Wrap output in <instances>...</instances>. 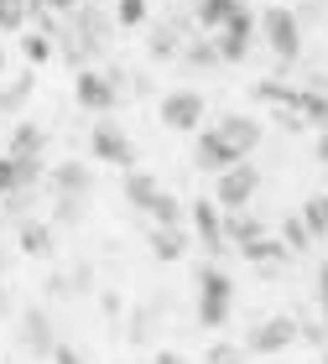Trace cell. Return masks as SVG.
Wrapping results in <instances>:
<instances>
[{"instance_id":"cell-3","label":"cell","mask_w":328,"mask_h":364,"mask_svg":"<svg viewBox=\"0 0 328 364\" xmlns=\"http://www.w3.org/2000/svg\"><path fill=\"white\" fill-rule=\"evenodd\" d=\"M16 349H21L26 359H53L58 349V333H53V318H47L42 307H26L21 318H16Z\"/></svg>"},{"instance_id":"cell-30","label":"cell","mask_w":328,"mask_h":364,"mask_svg":"<svg viewBox=\"0 0 328 364\" xmlns=\"http://www.w3.org/2000/svg\"><path fill=\"white\" fill-rule=\"evenodd\" d=\"M78 219H84L78 198H53V224H78Z\"/></svg>"},{"instance_id":"cell-2","label":"cell","mask_w":328,"mask_h":364,"mask_svg":"<svg viewBox=\"0 0 328 364\" xmlns=\"http://www.w3.org/2000/svg\"><path fill=\"white\" fill-rule=\"evenodd\" d=\"M297 338H302V323L292 318V312H271V318H260L250 333H245V354L271 359V354H287Z\"/></svg>"},{"instance_id":"cell-31","label":"cell","mask_w":328,"mask_h":364,"mask_svg":"<svg viewBox=\"0 0 328 364\" xmlns=\"http://www.w3.org/2000/svg\"><path fill=\"white\" fill-rule=\"evenodd\" d=\"M115 16H120V26H141L146 21V0H120Z\"/></svg>"},{"instance_id":"cell-39","label":"cell","mask_w":328,"mask_h":364,"mask_svg":"<svg viewBox=\"0 0 328 364\" xmlns=\"http://www.w3.org/2000/svg\"><path fill=\"white\" fill-rule=\"evenodd\" d=\"M318 161H328V130H318Z\"/></svg>"},{"instance_id":"cell-33","label":"cell","mask_w":328,"mask_h":364,"mask_svg":"<svg viewBox=\"0 0 328 364\" xmlns=\"http://www.w3.org/2000/svg\"><path fill=\"white\" fill-rule=\"evenodd\" d=\"M53 364H89V354L78 349V343H63V338H58V349H53Z\"/></svg>"},{"instance_id":"cell-41","label":"cell","mask_w":328,"mask_h":364,"mask_svg":"<svg viewBox=\"0 0 328 364\" xmlns=\"http://www.w3.org/2000/svg\"><path fill=\"white\" fill-rule=\"evenodd\" d=\"M323 94H328V78H323Z\"/></svg>"},{"instance_id":"cell-13","label":"cell","mask_w":328,"mask_h":364,"mask_svg":"<svg viewBox=\"0 0 328 364\" xmlns=\"http://www.w3.org/2000/svg\"><path fill=\"white\" fill-rule=\"evenodd\" d=\"M219 136L235 146V151L250 156L255 146H260V136H266V125H260L255 114H224V120H219Z\"/></svg>"},{"instance_id":"cell-11","label":"cell","mask_w":328,"mask_h":364,"mask_svg":"<svg viewBox=\"0 0 328 364\" xmlns=\"http://www.w3.org/2000/svg\"><path fill=\"white\" fill-rule=\"evenodd\" d=\"M188 219H193V235H199L214 255H224V245H229L224 240V208L214 203V198H199V203L188 208Z\"/></svg>"},{"instance_id":"cell-5","label":"cell","mask_w":328,"mask_h":364,"mask_svg":"<svg viewBox=\"0 0 328 364\" xmlns=\"http://www.w3.org/2000/svg\"><path fill=\"white\" fill-rule=\"evenodd\" d=\"M260 31H266L271 53L282 58V63H297V53H302V26H297V16H292L287 6H271L266 16H260Z\"/></svg>"},{"instance_id":"cell-23","label":"cell","mask_w":328,"mask_h":364,"mask_svg":"<svg viewBox=\"0 0 328 364\" xmlns=\"http://www.w3.org/2000/svg\"><path fill=\"white\" fill-rule=\"evenodd\" d=\"M183 63H188V68H219V42L214 37H199V42H188L183 47Z\"/></svg>"},{"instance_id":"cell-37","label":"cell","mask_w":328,"mask_h":364,"mask_svg":"<svg viewBox=\"0 0 328 364\" xmlns=\"http://www.w3.org/2000/svg\"><path fill=\"white\" fill-rule=\"evenodd\" d=\"M11 312H16V302H11V287H6V281H0V323H6Z\"/></svg>"},{"instance_id":"cell-7","label":"cell","mask_w":328,"mask_h":364,"mask_svg":"<svg viewBox=\"0 0 328 364\" xmlns=\"http://www.w3.org/2000/svg\"><path fill=\"white\" fill-rule=\"evenodd\" d=\"M73 94H78V105L84 109H115V99H120V73H110V68H78L73 78Z\"/></svg>"},{"instance_id":"cell-25","label":"cell","mask_w":328,"mask_h":364,"mask_svg":"<svg viewBox=\"0 0 328 364\" xmlns=\"http://www.w3.org/2000/svg\"><path fill=\"white\" fill-rule=\"evenodd\" d=\"M282 245L292 255H302L307 245H313V235H307V224H302V213H292V219H282Z\"/></svg>"},{"instance_id":"cell-29","label":"cell","mask_w":328,"mask_h":364,"mask_svg":"<svg viewBox=\"0 0 328 364\" xmlns=\"http://www.w3.org/2000/svg\"><path fill=\"white\" fill-rule=\"evenodd\" d=\"M203 364H250V359H245V343H214L203 354Z\"/></svg>"},{"instance_id":"cell-16","label":"cell","mask_w":328,"mask_h":364,"mask_svg":"<svg viewBox=\"0 0 328 364\" xmlns=\"http://www.w3.org/2000/svg\"><path fill=\"white\" fill-rule=\"evenodd\" d=\"M53 224H42V219H26V224H16V250L31 255V260H47L53 255Z\"/></svg>"},{"instance_id":"cell-32","label":"cell","mask_w":328,"mask_h":364,"mask_svg":"<svg viewBox=\"0 0 328 364\" xmlns=\"http://www.w3.org/2000/svg\"><path fill=\"white\" fill-rule=\"evenodd\" d=\"M146 47H152V58H172L177 53V31H152V42H146Z\"/></svg>"},{"instance_id":"cell-14","label":"cell","mask_w":328,"mask_h":364,"mask_svg":"<svg viewBox=\"0 0 328 364\" xmlns=\"http://www.w3.org/2000/svg\"><path fill=\"white\" fill-rule=\"evenodd\" d=\"M120 198H125V203L136 208V213H152V208H157V198H162V182H157L152 172H136V167H130L125 182H120Z\"/></svg>"},{"instance_id":"cell-9","label":"cell","mask_w":328,"mask_h":364,"mask_svg":"<svg viewBox=\"0 0 328 364\" xmlns=\"http://www.w3.org/2000/svg\"><path fill=\"white\" fill-rule=\"evenodd\" d=\"M89 151H94V161H105V167H130V156H136L130 151V136L115 120H100L89 130Z\"/></svg>"},{"instance_id":"cell-12","label":"cell","mask_w":328,"mask_h":364,"mask_svg":"<svg viewBox=\"0 0 328 364\" xmlns=\"http://www.w3.org/2000/svg\"><path fill=\"white\" fill-rule=\"evenodd\" d=\"M240 255L250 260V266H255L260 276H276V266H287V260H292V250L282 245V235H260V240H250V245H245Z\"/></svg>"},{"instance_id":"cell-20","label":"cell","mask_w":328,"mask_h":364,"mask_svg":"<svg viewBox=\"0 0 328 364\" xmlns=\"http://www.w3.org/2000/svg\"><path fill=\"white\" fill-rule=\"evenodd\" d=\"M266 235V224L255 219V213H224V240L235 245V250H245L250 240H260Z\"/></svg>"},{"instance_id":"cell-34","label":"cell","mask_w":328,"mask_h":364,"mask_svg":"<svg viewBox=\"0 0 328 364\" xmlns=\"http://www.w3.org/2000/svg\"><path fill=\"white\" fill-rule=\"evenodd\" d=\"M313 291H318V318L328 323V266H318V287Z\"/></svg>"},{"instance_id":"cell-21","label":"cell","mask_w":328,"mask_h":364,"mask_svg":"<svg viewBox=\"0 0 328 364\" xmlns=\"http://www.w3.org/2000/svg\"><path fill=\"white\" fill-rule=\"evenodd\" d=\"M240 0H199V26L203 31H224L229 26V16H235Z\"/></svg>"},{"instance_id":"cell-26","label":"cell","mask_w":328,"mask_h":364,"mask_svg":"<svg viewBox=\"0 0 328 364\" xmlns=\"http://www.w3.org/2000/svg\"><path fill=\"white\" fill-rule=\"evenodd\" d=\"M31 0H0V31H26Z\"/></svg>"},{"instance_id":"cell-19","label":"cell","mask_w":328,"mask_h":364,"mask_svg":"<svg viewBox=\"0 0 328 364\" xmlns=\"http://www.w3.org/2000/svg\"><path fill=\"white\" fill-rule=\"evenodd\" d=\"M31 84H37V73H31V68H6V78H0V109H21Z\"/></svg>"},{"instance_id":"cell-28","label":"cell","mask_w":328,"mask_h":364,"mask_svg":"<svg viewBox=\"0 0 328 364\" xmlns=\"http://www.w3.org/2000/svg\"><path fill=\"white\" fill-rule=\"evenodd\" d=\"M245 47H250V37H245V31H219V58H224V63H240Z\"/></svg>"},{"instance_id":"cell-27","label":"cell","mask_w":328,"mask_h":364,"mask_svg":"<svg viewBox=\"0 0 328 364\" xmlns=\"http://www.w3.org/2000/svg\"><path fill=\"white\" fill-rule=\"evenodd\" d=\"M21 53H26V63H37V68H42V63L53 58V37H47V31H26V37H21Z\"/></svg>"},{"instance_id":"cell-36","label":"cell","mask_w":328,"mask_h":364,"mask_svg":"<svg viewBox=\"0 0 328 364\" xmlns=\"http://www.w3.org/2000/svg\"><path fill=\"white\" fill-rule=\"evenodd\" d=\"M152 364H193V359H188L183 349H157V354H152Z\"/></svg>"},{"instance_id":"cell-1","label":"cell","mask_w":328,"mask_h":364,"mask_svg":"<svg viewBox=\"0 0 328 364\" xmlns=\"http://www.w3.org/2000/svg\"><path fill=\"white\" fill-rule=\"evenodd\" d=\"M235 312V281L224 266H199V323L203 328H224Z\"/></svg>"},{"instance_id":"cell-35","label":"cell","mask_w":328,"mask_h":364,"mask_svg":"<svg viewBox=\"0 0 328 364\" xmlns=\"http://www.w3.org/2000/svg\"><path fill=\"white\" fill-rule=\"evenodd\" d=\"M146 333H152V312H146V307H136V323H130V338H146Z\"/></svg>"},{"instance_id":"cell-8","label":"cell","mask_w":328,"mask_h":364,"mask_svg":"<svg viewBox=\"0 0 328 364\" xmlns=\"http://www.w3.org/2000/svg\"><path fill=\"white\" fill-rule=\"evenodd\" d=\"M162 125L167 130H203V94L199 89H172L162 94Z\"/></svg>"},{"instance_id":"cell-24","label":"cell","mask_w":328,"mask_h":364,"mask_svg":"<svg viewBox=\"0 0 328 364\" xmlns=\"http://www.w3.org/2000/svg\"><path fill=\"white\" fill-rule=\"evenodd\" d=\"M152 224H157V229H183V203H177L172 193H162L157 208H152Z\"/></svg>"},{"instance_id":"cell-15","label":"cell","mask_w":328,"mask_h":364,"mask_svg":"<svg viewBox=\"0 0 328 364\" xmlns=\"http://www.w3.org/2000/svg\"><path fill=\"white\" fill-rule=\"evenodd\" d=\"M42 151H47V130H42V125L21 120V125L11 130V141H6V156H16V161H42Z\"/></svg>"},{"instance_id":"cell-6","label":"cell","mask_w":328,"mask_h":364,"mask_svg":"<svg viewBox=\"0 0 328 364\" xmlns=\"http://www.w3.org/2000/svg\"><path fill=\"white\" fill-rule=\"evenodd\" d=\"M255 188H260V172L250 167V161H240V167H229L224 177H214V203L224 213H245V203L255 198Z\"/></svg>"},{"instance_id":"cell-17","label":"cell","mask_w":328,"mask_h":364,"mask_svg":"<svg viewBox=\"0 0 328 364\" xmlns=\"http://www.w3.org/2000/svg\"><path fill=\"white\" fill-rule=\"evenodd\" d=\"M188 245H193L188 229H152V235H146V250H152V255L162 260V266L183 260V255H188Z\"/></svg>"},{"instance_id":"cell-4","label":"cell","mask_w":328,"mask_h":364,"mask_svg":"<svg viewBox=\"0 0 328 364\" xmlns=\"http://www.w3.org/2000/svg\"><path fill=\"white\" fill-rule=\"evenodd\" d=\"M245 161V151H235L224 136H219V125H208V130H199V141H193V167L199 172H208V177H224L229 167H240Z\"/></svg>"},{"instance_id":"cell-18","label":"cell","mask_w":328,"mask_h":364,"mask_svg":"<svg viewBox=\"0 0 328 364\" xmlns=\"http://www.w3.org/2000/svg\"><path fill=\"white\" fill-rule=\"evenodd\" d=\"M292 109H297L302 125L328 130V94L323 89H292Z\"/></svg>"},{"instance_id":"cell-22","label":"cell","mask_w":328,"mask_h":364,"mask_svg":"<svg viewBox=\"0 0 328 364\" xmlns=\"http://www.w3.org/2000/svg\"><path fill=\"white\" fill-rule=\"evenodd\" d=\"M302 224H307V235H313V240H328V193H313L302 203Z\"/></svg>"},{"instance_id":"cell-38","label":"cell","mask_w":328,"mask_h":364,"mask_svg":"<svg viewBox=\"0 0 328 364\" xmlns=\"http://www.w3.org/2000/svg\"><path fill=\"white\" fill-rule=\"evenodd\" d=\"M42 6H47V11H78L84 0H42Z\"/></svg>"},{"instance_id":"cell-42","label":"cell","mask_w":328,"mask_h":364,"mask_svg":"<svg viewBox=\"0 0 328 364\" xmlns=\"http://www.w3.org/2000/svg\"><path fill=\"white\" fill-rule=\"evenodd\" d=\"M323 364H328V349H323Z\"/></svg>"},{"instance_id":"cell-40","label":"cell","mask_w":328,"mask_h":364,"mask_svg":"<svg viewBox=\"0 0 328 364\" xmlns=\"http://www.w3.org/2000/svg\"><path fill=\"white\" fill-rule=\"evenodd\" d=\"M6 68H11V58H6V47H0V78H6Z\"/></svg>"},{"instance_id":"cell-10","label":"cell","mask_w":328,"mask_h":364,"mask_svg":"<svg viewBox=\"0 0 328 364\" xmlns=\"http://www.w3.org/2000/svg\"><path fill=\"white\" fill-rule=\"evenodd\" d=\"M47 188H53V198H78V203H89L94 172L84 167V161H58V167L47 172Z\"/></svg>"}]
</instances>
